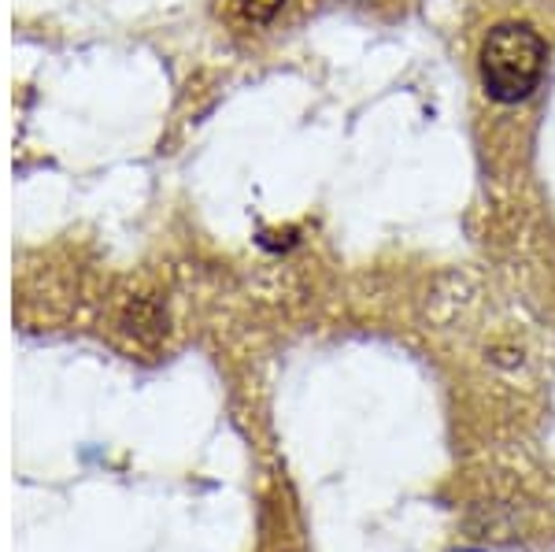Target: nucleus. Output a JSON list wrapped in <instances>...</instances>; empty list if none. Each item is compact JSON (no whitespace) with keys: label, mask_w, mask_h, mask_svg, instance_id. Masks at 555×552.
<instances>
[{"label":"nucleus","mask_w":555,"mask_h":552,"mask_svg":"<svg viewBox=\"0 0 555 552\" xmlns=\"http://www.w3.org/2000/svg\"><path fill=\"white\" fill-rule=\"evenodd\" d=\"M234 4L248 23H271L285 8V0H234Z\"/></svg>","instance_id":"f03ea898"},{"label":"nucleus","mask_w":555,"mask_h":552,"mask_svg":"<svg viewBox=\"0 0 555 552\" xmlns=\"http://www.w3.org/2000/svg\"><path fill=\"white\" fill-rule=\"evenodd\" d=\"M548 44L526 23H500L481 44V86L492 101L518 104L541 86Z\"/></svg>","instance_id":"f257e3e1"}]
</instances>
